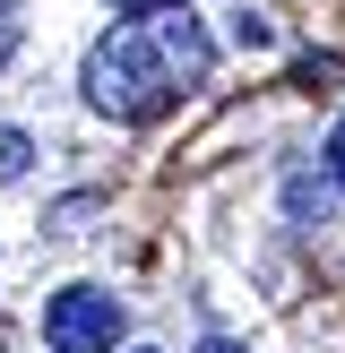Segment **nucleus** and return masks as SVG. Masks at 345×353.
I'll return each instance as SVG.
<instances>
[{
  "label": "nucleus",
  "mask_w": 345,
  "mask_h": 353,
  "mask_svg": "<svg viewBox=\"0 0 345 353\" xmlns=\"http://www.w3.org/2000/svg\"><path fill=\"white\" fill-rule=\"evenodd\" d=\"M207 34L190 17H147V26H112L86 52V103L103 121H155L181 86L207 78Z\"/></svg>",
  "instance_id": "obj_1"
},
{
  "label": "nucleus",
  "mask_w": 345,
  "mask_h": 353,
  "mask_svg": "<svg viewBox=\"0 0 345 353\" xmlns=\"http://www.w3.org/2000/svg\"><path fill=\"white\" fill-rule=\"evenodd\" d=\"M121 327H130V310H121L103 285H69V293L43 302V345L52 353H112Z\"/></svg>",
  "instance_id": "obj_2"
},
{
  "label": "nucleus",
  "mask_w": 345,
  "mask_h": 353,
  "mask_svg": "<svg viewBox=\"0 0 345 353\" xmlns=\"http://www.w3.org/2000/svg\"><path fill=\"white\" fill-rule=\"evenodd\" d=\"M26 155H34L26 130H0V181H17V172H26Z\"/></svg>",
  "instance_id": "obj_3"
},
{
  "label": "nucleus",
  "mask_w": 345,
  "mask_h": 353,
  "mask_svg": "<svg viewBox=\"0 0 345 353\" xmlns=\"http://www.w3.org/2000/svg\"><path fill=\"white\" fill-rule=\"evenodd\" d=\"M233 43L259 52V43H276V26H268V17H233Z\"/></svg>",
  "instance_id": "obj_4"
},
{
  "label": "nucleus",
  "mask_w": 345,
  "mask_h": 353,
  "mask_svg": "<svg viewBox=\"0 0 345 353\" xmlns=\"http://www.w3.org/2000/svg\"><path fill=\"white\" fill-rule=\"evenodd\" d=\"M17 52V0H0V61Z\"/></svg>",
  "instance_id": "obj_5"
},
{
  "label": "nucleus",
  "mask_w": 345,
  "mask_h": 353,
  "mask_svg": "<svg viewBox=\"0 0 345 353\" xmlns=\"http://www.w3.org/2000/svg\"><path fill=\"white\" fill-rule=\"evenodd\" d=\"M121 17H155V9H181V0H112Z\"/></svg>",
  "instance_id": "obj_6"
},
{
  "label": "nucleus",
  "mask_w": 345,
  "mask_h": 353,
  "mask_svg": "<svg viewBox=\"0 0 345 353\" xmlns=\"http://www.w3.org/2000/svg\"><path fill=\"white\" fill-rule=\"evenodd\" d=\"M328 172H337V190H345V121H337V138H328Z\"/></svg>",
  "instance_id": "obj_7"
},
{
  "label": "nucleus",
  "mask_w": 345,
  "mask_h": 353,
  "mask_svg": "<svg viewBox=\"0 0 345 353\" xmlns=\"http://www.w3.org/2000/svg\"><path fill=\"white\" fill-rule=\"evenodd\" d=\"M199 353H241V345H199Z\"/></svg>",
  "instance_id": "obj_8"
}]
</instances>
